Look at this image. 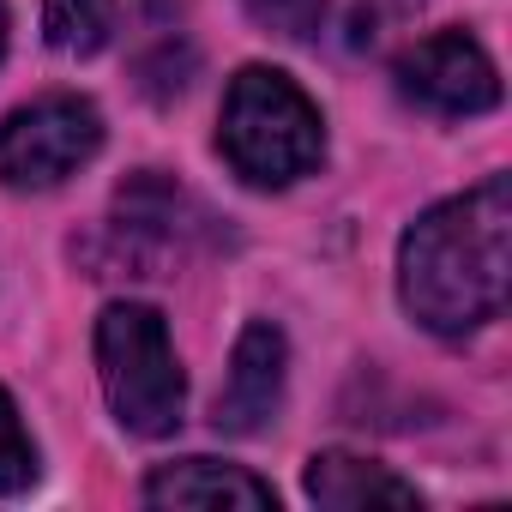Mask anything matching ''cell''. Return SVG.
<instances>
[{
  "mask_svg": "<svg viewBox=\"0 0 512 512\" xmlns=\"http://www.w3.org/2000/svg\"><path fill=\"white\" fill-rule=\"evenodd\" d=\"M115 13L121 0H43V37L55 55L85 61L115 37Z\"/></svg>",
  "mask_w": 512,
  "mask_h": 512,
  "instance_id": "obj_11",
  "label": "cell"
},
{
  "mask_svg": "<svg viewBox=\"0 0 512 512\" xmlns=\"http://www.w3.org/2000/svg\"><path fill=\"white\" fill-rule=\"evenodd\" d=\"M0 55H7V7H0Z\"/></svg>",
  "mask_w": 512,
  "mask_h": 512,
  "instance_id": "obj_13",
  "label": "cell"
},
{
  "mask_svg": "<svg viewBox=\"0 0 512 512\" xmlns=\"http://www.w3.org/2000/svg\"><path fill=\"white\" fill-rule=\"evenodd\" d=\"M398 91L428 115H488L500 103V73L470 31H434L398 55Z\"/></svg>",
  "mask_w": 512,
  "mask_h": 512,
  "instance_id": "obj_6",
  "label": "cell"
},
{
  "mask_svg": "<svg viewBox=\"0 0 512 512\" xmlns=\"http://www.w3.org/2000/svg\"><path fill=\"white\" fill-rule=\"evenodd\" d=\"M37 482V446L19 422V404L0 386V494H25Z\"/></svg>",
  "mask_w": 512,
  "mask_h": 512,
  "instance_id": "obj_12",
  "label": "cell"
},
{
  "mask_svg": "<svg viewBox=\"0 0 512 512\" xmlns=\"http://www.w3.org/2000/svg\"><path fill=\"white\" fill-rule=\"evenodd\" d=\"M103 151V115L91 97H37L0 121V187L49 193Z\"/></svg>",
  "mask_w": 512,
  "mask_h": 512,
  "instance_id": "obj_4",
  "label": "cell"
},
{
  "mask_svg": "<svg viewBox=\"0 0 512 512\" xmlns=\"http://www.w3.org/2000/svg\"><path fill=\"white\" fill-rule=\"evenodd\" d=\"M308 500L326 512H368V506H422V494L374 458L356 452H314L308 458Z\"/></svg>",
  "mask_w": 512,
  "mask_h": 512,
  "instance_id": "obj_10",
  "label": "cell"
},
{
  "mask_svg": "<svg viewBox=\"0 0 512 512\" xmlns=\"http://www.w3.org/2000/svg\"><path fill=\"white\" fill-rule=\"evenodd\" d=\"M217 151L247 187H290L320 169L326 157V121L314 97L278 73V67H241L223 91V127Z\"/></svg>",
  "mask_w": 512,
  "mask_h": 512,
  "instance_id": "obj_2",
  "label": "cell"
},
{
  "mask_svg": "<svg viewBox=\"0 0 512 512\" xmlns=\"http://www.w3.org/2000/svg\"><path fill=\"white\" fill-rule=\"evenodd\" d=\"M416 7L422 0H247V13L266 31L308 43V49H338V55L380 49L386 31L416 19Z\"/></svg>",
  "mask_w": 512,
  "mask_h": 512,
  "instance_id": "obj_7",
  "label": "cell"
},
{
  "mask_svg": "<svg viewBox=\"0 0 512 512\" xmlns=\"http://www.w3.org/2000/svg\"><path fill=\"white\" fill-rule=\"evenodd\" d=\"M97 380L115 422L139 440H163L187 416V374L163 314L145 302H109L97 314Z\"/></svg>",
  "mask_w": 512,
  "mask_h": 512,
  "instance_id": "obj_3",
  "label": "cell"
},
{
  "mask_svg": "<svg viewBox=\"0 0 512 512\" xmlns=\"http://www.w3.org/2000/svg\"><path fill=\"white\" fill-rule=\"evenodd\" d=\"M512 284V181L488 175L422 211L398 241V296L434 338H464L506 308Z\"/></svg>",
  "mask_w": 512,
  "mask_h": 512,
  "instance_id": "obj_1",
  "label": "cell"
},
{
  "mask_svg": "<svg viewBox=\"0 0 512 512\" xmlns=\"http://www.w3.org/2000/svg\"><path fill=\"white\" fill-rule=\"evenodd\" d=\"M284 380H290V344L272 320H247L229 356V380L217 392V428L223 434H260L278 404H284Z\"/></svg>",
  "mask_w": 512,
  "mask_h": 512,
  "instance_id": "obj_8",
  "label": "cell"
},
{
  "mask_svg": "<svg viewBox=\"0 0 512 512\" xmlns=\"http://www.w3.org/2000/svg\"><path fill=\"white\" fill-rule=\"evenodd\" d=\"M211 223H217V217H211L187 187H175V181L157 175V169H139V175H127L121 193H115V223H109V235H115L121 260H127L139 278H163L169 266L187 260L199 241H211Z\"/></svg>",
  "mask_w": 512,
  "mask_h": 512,
  "instance_id": "obj_5",
  "label": "cell"
},
{
  "mask_svg": "<svg viewBox=\"0 0 512 512\" xmlns=\"http://www.w3.org/2000/svg\"><path fill=\"white\" fill-rule=\"evenodd\" d=\"M145 500L151 506H199V512H217V506H247V512H272L278 494L272 482H260L241 464H223V458H175V464H157L145 476Z\"/></svg>",
  "mask_w": 512,
  "mask_h": 512,
  "instance_id": "obj_9",
  "label": "cell"
}]
</instances>
